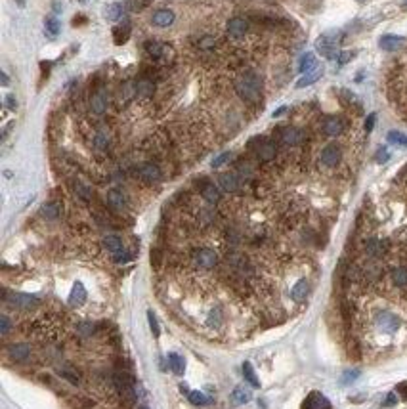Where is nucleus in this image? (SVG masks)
<instances>
[{"instance_id": "052dcab7", "label": "nucleus", "mask_w": 407, "mask_h": 409, "mask_svg": "<svg viewBox=\"0 0 407 409\" xmlns=\"http://www.w3.org/2000/svg\"><path fill=\"white\" fill-rule=\"evenodd\" d=\"M0 77H2V86H6V84H8V75H6V73H2V75H0Z\"/></svg>"}, {"instance_id": "a878e982", "label": "nucleus", "mask_w": 407, "mask_h": 409, "mask_svg": "<svg viewBox=\"0 0 407 409\" xmlns=\"http://www.w3.org/2000/svg\"><path fill=\"white\" fill-rule=\"evenodd\" d=\"M243 375H245V381H247L252 388H260V381L258 377H256V373H254V369H252V363H250V361H245V363H243Z\"/></svg>"}, {"instance_id": "c9c22d12", "label": "nucleus", "mask_w": 407, "mask_h": 409, "mask_svg": "<svg viewBox=\"0 0 407 409\" xmlns=\"http://www.w3.org/2000/svg\"><path fill=\"white\" fill-rule=\"evenodd\" d=\"M392 281L398 287H406L407 285V268L406 266H400L392 272Z\"/></svg>"}, {"instance_id": "f3484780", "label": "nucleus", "mask_w": 407, "mask_h": 409, "mask_svg": "<svg viewBox=\"0 0 407 409\" xmlns=\"http://www.w3.org/2000/svg\"><path fill=\"white\" fill-rule=\"evenodd\" d=\"M151 21L155 27H168V25L174 23V12L172 10H157L153 13Z\"/></svg>"}, {"instance_id": "ea45409f", "label": "nucleus", "mask_w": 407, "mask_h": 409, "mask_svg": "<svg viewBox=\"0 0 407 409\" xmlns=\"http://www.w3.org/2000/svg\"><path fill=\"white\" fill-rule=\"evenodd\" d=\"M94 146H96L98 149H105L107 146H109V136H107V134H105L103 130H101V132H98V134H96V138H94Z\"/></svg>"}, {"instance_id": "2f4dec72", "label": "nucleus", "mask_w": 407, "mask_h": 409, "mask_svg": "<svg viewBox=\"0 0 407 409\" xmlns=\"http://www.w3.org/2000/svg\"><path fill=\"white\" fill-rule=\"evenodd\" d=\"M136 88H138V94H142V96H151V94L155 92V84H153V81H149V79L136 81Z\"/></svg>"}, {"instance_id": "dca6fc26", "label": "nucleus", "mask_w": 407, "mask_h": 409, "mask_svg": "<svg viewBox=\"0 0 407 409\" xmlns=\"http://www.w3.org/2000/svg\"><path fill=\"white\" fill-rule=\"evenodd\" d=\"M321 77H323V67H316L314 71H310V73H304L298 81H296V88H306L310 86V84H314V82H318Z\"/></svg>"}, {"instance_id": "7c9ffc66", "label": "nucleus", "mask_w": 407, "mask_h": 409, "mask_svg": "<svg viewBox=\"0 0 407 409\" xmlns=\"http://www.w3.org/2000/svg\"><path fill=\"white\" fill-rule=\"evenodd\" d=\"M130 37V27L128 25H123V27H115L113 29V38H115V44H124Z\"/></svg>"}, {"instance_id": "4be33fe9", "label": "nucleus", "mask_w": 407, "mask_h": 409, "mask_svg": "<svg viewBox=\"0 0 407 409\" xmlns=\"http://www.w3.org/2000/svg\"><path fill=\"white\" fill-rule=\"evenodd\" d=\"M316 67H320V65H318V62H316V56H314L312 52L304 54V56L300 58V63H298V71H300L302 75L310 73V71H314Z\"/></svg>"}, {"instance_id": "b1692460", "label": "nucleus", "mask_w": 407, "mask_h": 409, "mask_svg": "<svg viewBox=\"0 0 407 409\" xmlns=\"http://www.w3.org/2000/svg\"><path fill=\"white\" fill-rule=\"evenodd\" d=\"M168 365H170V369H172L176 375H184L185 371V360L180 356V354H176V352H172V354H168Z\"/></svg>"}, {"instance_id": "7ed1b4c3", "label": "nucleus", "mask_w": 407, "mask_h": 409, "mask_svg": "<svg viewBox=\"0 0 407 409\" xmlns=\"http://www.w3.org/2000/svg\"><path fill=\"white\" fill-rule=\"evenodd\" d=\"M193 260L197 264L199 268H205V270H210L216 266L218 262V254L212 250V248H199L193 252Z\"/></svg>"}, {"instance_id": "58836bf2", "label": "nucleus", "mask_w": 407, "mask_h": 409, "mask_svg": "<svg viewBox=\"0 0 407 409\" xmlns=\"http://www.w3.org/2000/svg\"><path fill=\"white\" fill-rule=\"evenodd\" d=\"M75 191H77V195H79V197L84 199V201H90V199H92L90 189H88L84 184H81V182H75Z\"/></svg>"}, {"instance_id": "f257e3e1", "label": "nucleus", "mask_w": 407, "mask_h": 409, "mask_svg": "<svg viewBox=\"0 0 407 409\" xmlns=\"http://www.w3.org/2000/svg\"><path fill=\"white\" fill-rule=\"evenodd\" d=\"M235 90L245 101H256L260 96V79L252 73H245L235 81Z\"/></svg>"}, {"instance_id": "a19ab883", "label": "nucleus", "mask_w": 407, "mask_h": 409, "mask_svg": "<svg viewBox=\"0 0 407 409\" xmlns=\"http://www.w3.org/2000/svg\"><path fill=\"white\" fill-rule=\"evenodd\" d=\"M148 322H149V327H151V333H153V336L157 338V336L161 335V327H159L157 318L153 316V312H148Z\"/></svg>"}, {"instance_id": "680f3d73", "label": "nucleus", "mask_w": 407, "mask_h": 409, "mask_svg": "<svg viewBox=\"0 0 407 409\" xmlns=\"http://www.w3.org/2000/svg\"><path fill=\"white\" fill-rule=\"evenodd\" d=\"M17 2H19V4H23V0H17Z\"/></svg>"}, {"instance_id": "c03bdc74", "label": "nucleus", "mask_w": 407, "mask_h": 409, "mask_svg": "<svg viewBox=\"0 0 407 409\" xmlns=\"http://www.w3.org/2000/svg\"><path fill=\"white\" fill-rule=\"evenodd\" d=\"M60 375L62 377H65L69 383H73V385H77L79 383V375L73 371V369H60Z\"/></svg>"}, {"instance_id": "2eb2a0df", "label": "nucleus", "mask_w": 407, "mask_h": 409, "mask_svg": "<svg viewBox=\"0 0 407 409\" xmlns=\"http://www.w3.org/2000/svg\"><path fill=\"white\" fill-rule=\"evenodd\" d=\"M8 354H10V358H13L15 361H25L31 356V348H29V344H23V342L10 344V346H8Z\"/></svg>"}, {"instance_id": "bb28decb", "label": "nucleus", "mask_w": 407, "mask_h": 409, "mask_svg": "<svg viewBox=\"0 0 407 409\" xmlns=\"http://www.w3.org/2000/svg\"><path fill=\"white\" fill-rule=\"evenodd\" d=\"M103 247L107 248L109 252H119V250H123V241H121V237L117 236H105L103 237Z\"/></svg>"}, {"instance_id": "473e14b6", "label": "nucleus", "mask_w": 407, "mask_h": 409, "mask_svg": "<svg viewBox=\"0 0 407 409\" xmlns=\"http://www.w3.org/2000/svg\"><path fill=\"white\" fill-rule=\"evenodd\" d=\"M44 29H46V33H48V37H58V33H60V21H58V17H54V15H50V17H46L44 19Z\"/></svg>"}, {"instance_id": "f704fd0d", "label": "nucleus", "mask_w": 407, "mask_h": 409, "mask_svg": "<svg viewBox=\"0 0 407 409\" xmlns=\"http://www.w3.org/2000/svg\"><path fill=\"white\" fill-rule=\"evenodd\" d=\"M365 248H367V252H369L371 256H383L384 254V245H383V241H379V239H371V241H367Z\"/></svg>"}, {"instance_id": "6e6552de", "label": "nucleus", "mask_w": 407, "mask_h": 409, "mask_svg": "<svg viewBox=\"0 0 407 409\" xmlns=\"http://www.w3.org/2000/svg\"><path fill=\"white\" fill-rule=\"evenodd\" d=\"M8 302H12L13 306H17V308L29 310V308H35V306H37L38 298L33 297V295H25V293H12V295L8 297Z\"/></svg>"}, {"instance_id": "4d7b16f0", "label": "nucleus", "mask_w": 407, "mask_h": 409, "mask_svg": "<svg viewBox=\"0 0 407 409\" xmlns=\"http://www.w3.org/2000/svg\"><path fill=\"white\" fill-rule=\"evenodd\" d=\"M159 258H161V254H159V250H151V264L155 266V268H159Z\"/></svg>"}, {"instance_id": "5fc2aeb1", "label": "nucleus", "mask_w": 407, "mask_h": 409, "mask_svg": "<svg viewBox=\"0 0 407 409\" xmlns=\"http://www.w3.org/2000/svg\"><path fill=\"white\" fill-rule=\"evenodd\" d=\"M375 121H377V115H375V113H371L369 117H367V121H365V130H367V132H371V130H373V126H375Z\"/></svg>"}, {"instance_id": "bf43d9fd", "label": "nucleus", "mask_w": 407, "mask_h": 409, "mask_svg": "<svg viewBox=\"0 0 407 409\" xmlns=\"http://www.w3.org/2000/svg\"><path fill=\"white\" fill-rule=\"evenodd\" d=\"M287 111V107H279V109H277V111H273V117H279V115H283V113Z\"/></svg>"}, {"instance_id": "6ab92c4d", "label": "nucleus", "mask_w": 407, "mask_h": 409, "mask_svg": "<svg viewBox=\"0 0 407 409\" xmlns=\"http://www.w3.org/2000/svg\"><path fill=\"white\" fill-rule=\"evenodd\" d=\"M166 50H168V46L163 44V42H157V40H149V42H146V52H148L151 58H155V60L164 58V56H166Z\"/></svg>"}, {"instance_id": "69168bd1", "label": "nucleus", "mask_w": 407, "mask_h": 409, "mask_svg": "<svg viewBox=\"0 0 407 409\" xmlns=\"http://www.w3.org/2000/svg\"><path fill=\"white\" fill-rule=\"evenodd\" d=\"M140 409H148V408H140Z\"/></svg>"}, {"instance_id": "aec40b11", "label": "nucleus", "mask_w": 407, "mask_h": 409, "mask_svg": "<svg viewBox=\"0 0 407 409\" xmlns=\"http://www.w3.org/2000/svg\"><path fill=\"white\" fill-rule=\"evenodd\" d=\"M90 107H92V111L98 113V115L105 113V109H107V96L103 94V90H98V92L92 96V99H90Z\"/></svg>"}, {"instance_id": "3c124183", "label": "nucleus", "mask_w": 407, "mask_h": 409, "mask_svg": "<svg viewBox=\"0 0 407 409\" xmlns=\"http://www.w3.org/2000/svg\"><path fill=\"white\" fill-rule=\"evenodd\" d=\"M77 331H79L81 335H92V331H94V325H92V323H81V325L77 327Z\"/></svg>"}, {"instance_id": "13d9d810", "label": "nucleus", "mask_w": 407, "mask_h": 409, "mask_svg": "<svg viewBox=\"0 0 407 409\" xmlns=\"http://www.w3.org/2000/svg\"><path fill=\"white\" fill-rule=\"evenodd\" d=\"M398 390L402 392V396H404V400H407V383H402V385L398 386Z\"/></svg>"}, {"instance_id": "1a4fd4ad", "label": "nucleus", "mask_w": 407, "mask_h": 409, "mask_svg": "<svg viewBox=\"0 0 407 409\" xmlns=\"http://www.w3.org/2000/svg\"><path fill=\"white\" fill-rule=\"evenodd\" d=\"M228 35L234 38H241L245 37V33L248 31V23L247 19H243V17H232L230 21H228Z\"/></svg>"}, {"instance_id": "4c0bfd02", "label": "nucleus", "mask_w": 407, "mask_h": 409, "mask_svg": "<svg viewBox=\"0 0 407 409\" xmlns=\"http://www.w3.org/2000/svg\"><path fill=\"white\" fill-rule=\"evenodd\" d=\"M153 0H128V10L130 12H142V10H146L149 4H151Z\"/></svg>"}, {"instance_id": "0e129e2a", "label": "nucleus", "mask_w": 407, "mask_h": 409, "mask_svg": "<svg viewBox=\"0 0 407 409\" xmlns=\"http://www.w3.org/2000/svg\"><path fill=\"white\" fill-rule=\"evenodd\" d=\"M404 6H406V8H407V2H406V4H404Z\"/></svg>"}, {"instance_id": "603ef678", "label": "nucleus", "mask_w": 407, "mask_h": 409, "mask_svg": "<svg viewBox=\"0 0 407 409\" xmlns=\"http://www.w3.org/2000/svg\"><path fill=\"white\" fill-rule=\"evenodd\" d=\"M199 46H201L203 50L212 48V46H214V38L212 37H203L201 40H199Z\"/></svg>"}, {"instance_id": "e433bc0d", "label": "nucleus", "mask_w": 407, "mask_h": 409, "mask_svg": "<svg viewBox=\"0 0 407 409\" xmlns=\"http://www.w3.org/2000/svg\"><path fill=\"white\" fill-rule=\"evenodd\" d=\"M42 216L44 218H48V220H54V218H58L60 216V205L58 203H46L44 207H42Z\"/></svg>"}, {"instance_id": "4468645a", "label": "nucleus", "mask_w": 407, "mask_h": 409, "mask_svg": "<svg viewBox=\"0 0 407 409\" xmlns=\"http://www.w3.org/2000/svg\"><path fill=\"white\" fill-rule=\"evenodd\" d=\"M302 138H304L302 130H298L295 126H287V128H283V132H281V140H283V144H287V146H298V144L302 142Z\"/></svg>"}, {"instance_id": "a18cd8bd", "label": "nucleus", "mask_w": 407, "mask_h": 409, "mask_svg": "<svg viewBox=\"0 0 407 409\" xmlns=\"http://www.w3.org/2000/svg\"><path fill=\"white\" fill-rule=\"evenodd\" d=\"M10 329H12V323L8 320V316H0V333H2V335H8Z\"/></svg>"}, {"instance_id": "393cba45", "label": "nucleus", "mask_w": 407, "mask_h": 409, "mask_svg": "<svg viewBox=\"0 0 407 409\" xmlns=\"http://www.w3.org/2000/svg\"><path fill=\"white\" fill-rule=\"evenodd\" d=\"M218 182H220V187H222L224 191H230V193L239 187V182H237L235 174H222V176L218 178Z\"/></svg>"}, {"instance_id": "72a5a7b5", "label": "nucleus", "mask_w": 407, "mask_h": 409, "mask_svg": "<svg viewBox=\"0 0 407 409\" xmlns=\"http://www.w3.org/2000/svg\"><path fill=\"white\" fill-rule=\"evenodd\" d=\"M386 138H388V142L394 144V146L407 148V136L404 134V132H400V130H390V132L386 134Z\"/></svg>"}, {"instance_id": "e2e57ef3", "label": "nucleus", "mask_w": 407, "mask_h": 409, "mask_svg": "<svg viewBox=\"0 0 407 409\" xmlns=\"http://www.w3.org/2000/svg\"><path fill=\"white\" fill-rule=\"evenodd\" d=\"M358 2H365V0H358Z\"/></svg>"}, {"instance_id": "ddd939ff", "label": "nucleus", "mask_w": 407, "mask_h": 409, "mask_svg": "<svg viewBox=\"0 0 407 409\" xmlns=\"http://www.w3.org/2000/svg\"><path fill=\"white\" fill-rule=\"evenodd\" d=\"M342 130H344V123L338 119V117H329L325 123H323V132L327 134V136H340L342 134Z\"/></svg>"}, {"instance_id": "c756f323", "label": "nucleus", "mask_w": 407, "mask_h": 409, "mask_svg": "<svg viewBox=\"0 0 407 409\" xmlns=\"http://www.w3.org/2000/svg\"><path fill=\"white\" fill-rule=\"evenodd\" d=\"M187 398H189V402H191L193 406H197V408H201V406H209L210 402H212L209 396H205V392H199V390L187 392Z\"/></svg>"}, {"instance_id": "20e7f679", "label": "nucleus", "mask_w": 407, "mask_h": 409, "mask_svg": "<svg viewBox=\"0 0 407 409\" xmlns=\"http://www.w3.org/2000/svg\"><path fill=\"white\" fill-rule=\"evenodd\" d=\"M375 322H377V325L383 329L384 333H394V331L400 329V325H402L400 318H398L396 314H392V312H381V314L375 318Z\"/></svg>"}, {"instance_id": "0eeeda50", "label": "nucleus", "mask_w": 407, "mask_h": 409, "mask_svg": "<svg viewBox=\"0 0 407 409\" xmlns=\"http://www.w3.org/2000/svg\"><path fill=\"white\" fill-rule=\"evenodd\" d=\"M340 157H342L340 148L334 146V144L327 146V148H323V151H321V163H323L325 166H329V168L336 166V164L340 163Z\"/></svg>"}, {"instance_id": "79ce46f5", "label": "nucleus", "mask_w": 407, "mask_h": 409, "mask_svg": "<svg viewBox=\"0 0 407 409\" xmlns=\"http://www.w3.org/2000/svg\"><path fill=\"white\" fill-rule=\"evenodd\" d=\"M358 377H359L358 369H350V371H344L342 379H340V383H342V385H350V383H354Z\"/></svg>"}, {"instance_id": "37998d69", "label": "nucleus", "mask_w": 407, "mask_h": 409, "mask_svg": "<svg viewBox=\"0 0 407 409\" xmlns=\"http://www.w3.org/2000/svg\"><path fill=\"white\" fill-rule=\"evenodd\" d=\"M209 327H214V329H218L220 327V323H222V318H220V310H212L209 316Z\"/></svg>"}, {"instance_id": "864d4df0", "label": "nucleus", "mask_w": 407, "mask_h": 409, "mask_svg": "<svg viewBox=\"0 0 407 409\" xmlns=\"http://www.w3.org/2000/svg\"><path fill=\"white\" fill-rule=\"evenodd\" d=\"M396 404H398V396H396L394 392H390V394L386 396V400H384V406H386V408H392Z\"/></svg>"}, {"instance_id": "9b49d317", "label": "nucleus", "mask_w": 407, "mask_h": 409, "mask_svg": "<svg viewBox=\"0 0 407 409\" xmlns=\"http://www.w3.org/2000/svg\"><path fill=\"white\" fill-rule=\"evenodd\" d=\"M379 46L386 52H396L400 50L402 46H406V38L404 37H398V35H384L379 40Z\"/></svg>"}, {"instance_id": "de8ad7c7", "label": "nucleus", "mask_w": 407, "mask_h": 409, "mask_svg": "<svg viewBox=\"0 0 407 409\" xmlns=\"http://www.w3.org/2000/svg\"><path fill=\"white\" fill-rule=\"evenodd\" d=\"M352 58H356V52H340L336 60H338V63H340V65H346V63L350 62Z\"/></svg>"}, {"instance_id": "6e6d98bb", "label": "nucleus", "mask_w": 407, "mask_h": 409, "mask_svg": "<svg viewBox=\"0 0 407 409\" xmlns=\"http://www.w3.org/2000/svg\"><path fill=\"white\" fill-rule=\"evenodd\" d=\"M6 105H8L10 109H15V107H17V99H15L13 94H8V96H6Z\"/></svg>"}, {"instance_id": "49530a36", "label": "nucleus", "mask_w": 407, "mask_h": 409, "mask_svg": "<svg viewBox=\"0 0 407 409\" xmlns=\"http://www.w3.org/2000/svg\"><path fill=\"white\" fill-rule=\"evenodd\" d=\"M113 260L117 262V264H124V262L130 260V254H128V252L123 248V250H119V252H115V254H113Z\"/></svg>"}, {"instance_id": "cd10ccee", "label": "nucleus", "mask_w": 407, "mask_h": 409, "mask_svg": "<svg viewBox=\"0 0 407 409\" xmlns=\"http://www.w3.org/2000/svg\"><path fill=\"white\" fill-rule=\"evenodd\" d=\"M123 4H109L107 8H105V19L107 21H119L121 17H123Z\"/></svg>"}, {"instance_id": "c85d7f7f", "label": "nucleus", "mask_w": 407, "mask_h": 409, "mask_svg": "<svg viewBox=\"0 0 407 409\" xmlns=\"http://www.w3.org/2000/svg\"><path fill=\"white\" fill-rule=\"evenodd\" d=\"M232 396H234L235 404H239V406H245V404H248V402H250L252 394L248 392L245 386H237V388L234 390V394H232Z\"/></svg>"}, {"instance_id": "a211bd4d", "label": "nucleus", "mask_w": 407, "mask_h": 409, "mask_svg": "<svg viewBox=\"0 0 407 409\" xmlns=\"http://www.w3.org/2000/svg\"><path fill=\"white\" fill-rule=\"evenodd\" d=\"M308 293H310V283L306 279H298L295 283V287H293V291H291V297H293V300H296V302H302V300H306Z\"/></svg>"}, {"instance_id": "39448f33", "label": "nucleus", "mask_w": 407, "mask_h": 409, "mask_svg": "<svg viewBox=\"0 0 407 409\" xmlns=\"http://www.w3.org/2000/svg\"><path fill=\"white\" fill-rule=\"evenodd\" d=\"M254 142L258 144V148H254V149H256V155H258L260 161H271V159L275 157V153H277V146H275L273 142H270V140H264V138H256Z\"/></svg>"}, {"instance_id": "5701e85b", "label": "nucleus", "mask_w": 407, "mask_h": 409, "mask_svg": "<svg viewBox=\"0 0 407 409\" xmlns=\"http://www.w3.org/2000/svg\"><path fill=\"white\" fill-rule=\"evenodd\" d=\"M107 203L111 205L113 209L121 211L124 205H126V197H124L123 191H119V189H111V191L107 193Z\"/></svg>"}, {"instance_id": "09e8293b", "label": "nucleus", "mask_w": 407, "mask_h": 409, "mask_svg": "<svg viewBox=\"0 0 407 409\" xmlns=\"http://www.w3.org/2000/svg\"><path fill=\"white\" fill-rule=\"evenodd\" d=\"M230 159H232V153H222V155H218V157L212 161V166H214V168H218V166H222L224 163L230 161Z\"/></svg>"}, {"instance_id": "8fccbe9b", "label": "nucleus", "mask_w": 407, "mask_h": 409, "mask_svg": "<svg viewBox=\"0 0 407 409\" xmlns=\"http://www.w3.org/2000/svg\"><path fill=\"white\" fill-rule=\"evenodd\" d=\"M375 159H377V163H386L388 159H390V153H388V149H386V148H381L379 151H377Z\"/></svg>"}, {"instance_id": "412c9836", "label": "nucleus", "mask_w": 407, "mask_h": 409, "mask_svg": "<svg viewBox=\"0 0 407 409\" xmlns=\"http://www.w3.org/2000/svg\"><path fill=\"white\" fill-rule=\"evenodd\" d=\"M201 193H203V197L207 199L209 203H212V205L218 203L220 197H222V195H220V187L216 186V184H212V182H207L205 186L201 187Z\"/></svg>"}, {"instance_id": "9d476101", "label": "nucleus", "mask_w": 407, "mask_h": 409, "mask_svg": "<svg viewBox=\"0 0 407 409\" xmlns=\"http://www.w3.org/2000/svg\"><path fill=\"white\" fill-rule=\"evenodd\" d=\"M302 409H331V402L323 396V394H320V392H312V394L304 400Z\"/></svg>"}, {"instance_id": "f8f14e48", "label": "nucleus", "mask_w": 407, "mask_h": 409, "mask_svg": "<svg viewBox=\"0 0 407 409\" xmlns=\"http://www.w3.org/2000/svg\"><path fill=\"white\" fill-rule=\"evenodd\" d=\"M86 289H84V285L81 283V281H77L73 285V289H71V293H69V304L71 306H82L84 302H86Z\"/></svg>"}, {"instance_id": "f03ea898", "label": "nucleus", "mask_w": 407, "mask_h": 409, "mask_svg": "<svg viewBox=\"0 0 407 409\" xmlns=\"http://www.w3.org/2000/svg\"><path fill=\"white\" fill-rule=\"evenodd\" d=\"M338 42H340L338 33H325L316 40V50L323 58L334 60V58H338Z\"/></svg>"}, {"instance_id": "423d86ee", "label": "nucleus", "mask_w": 407, "mask_h": 409, "mask_svg": "<svg viewBox=\"0 0 407 409\" xmlns=\"http://www.w3.org/2000/svg\"><path fill=\"white\" fill-rule=\"evenodd\" d=\"M138 176H140V180H144V182H148V184H153V182H159L163 174H161V168L157 164L144 163V164L138 168Z\"/></svg>"}]
</instances>
